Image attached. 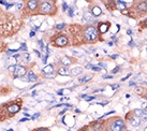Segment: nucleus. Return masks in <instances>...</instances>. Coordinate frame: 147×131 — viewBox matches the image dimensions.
Instances as JSON below:
<instances>
[{"instance_id": "obj_1", "label": "nucleus", "mask_w": 147, "mask_h": 131, "mask_svg": "<svg viewBox=\"0 0 147 131\" xmlns=\"http://www.w3.org/2000/svg\"><path fill=\"white\" fill-rule=\"evenodd\" d=\"M84 34H85L86 39L89 40V41H93L94 39L97 38V36H98V34H97V30L94 29L93 27H88L87 29L85 30Z\"/></svg>"}, {"instance_id": "obj_2", "label": "nucleus", "mask_w": 147, "mask_h": 131, "mask_svg": "<svg viewBox=\"0 0 147 131\" xmlns=\"http://www.w3.org/2000/svg\"><path fill=\"white\" fill-rule=\"evenodd\" d=\"M125 128V123L123 119H116L111 125V131H122Z\"/></svg>"}, {"instance_id": "obj_3", "label": "nucleus", "mask_w": 147, "mask_h": 131, "mask_svg": "<svg viewBox=\"0 0 147 131\" xmlns=\"http://www.w3.org/2000/svg\"><path fill=\"white\" fill-rule=\"evenodd\" d=\"M52 10H53V7H52V4L49 2H43L41 3L40 5V11L42 13H44V14H47V13H50Z\"/></svg>"}, {"instance_id": "obj_4", "label": "nucleus", "mask_w": 147, "mask_h": 131, "mask_svg": "<svg viewBox=\"0 0 147 131\" xmlns=\"http://www.w3.org/2000/svg\"><path fill=\"white\" fill-rule=\"evenodd\" d=\"M13 73H14V76L15 77H21V76H23V75L26 74V68L23 67V66H16L15 71Z\"/></svg>"}, {"instance_id": "obj_5", "label": "nucleus", "mask_w": 147, "mask_h": 131, "mask_svg": "<svg viewBox=\"0 0 147 131\" xmlns=\"http://www.w3.org/2000/svg\"><path fill=\"white\" fill-rule=\"evenodd\" d=\"M134 113H135V116H137L139 118H141V120L147 121V112H146V111L140 109V110H135Z\"/></svg>"}, {"instance_id": "obj_6", "label": "nucleus", "mask_w": 147, "mask_h": 131, "mask_svg": "<svg viewBox=\"0 0 147 131\" xmlns=\"http://www.w3.org/2000/svg\"><path fill=\"white\" fill-rule=\"evenodd\" d=\"M55 43H56V45L58 46H65L67 45V43H68V39L66 37H58L56 40H55Z\"/></svg>"}, {"instance_id": "obj_7", "label": "nucleus", "mask_w": 147, "mask_h": 131, "mask_svg": "<svg viewBox=\"0 0 147 131\" xmlns=\"http://www.w3.org/2000/svg\"><path fill=\"white\" fill-rule=\"evenodd\" d=\"M141 121H142L141 118H139L137 116H133L129 119V123H130V125L133 126V127H139L141 125Z\"/></svg>"}, {"instance_id": "obj_8", "label": "nucleus", "mask_w": 147, "mask_h": 131, "mask_svg": "<svg viewBox=\"0 0 147 131\" xmlns=\"http://www.w3.org/2000/svg\"><path fill=\"white\" fill-rule=\"evenodd\" d=\"M43 73L46 74V75H49V74H53L54 73V66L53 65H47L43 68Z\"/></svg>"}, {"instance_id": "obj_9", "label": "nucleus", "mask_w": 147, "mask_h": 131, "mask_svg": "<svg viewBox=\"0 0 147 131\" xmlns=\"http://www.w3.org/2000/svg\"><path fill=\"white\" fill-rule=\"evenodd\" d=\"M27 5L31 11H33V10H36L37 7H38V1L37 0H30V1L27 2Z\"/></svg>"}, {"instance_id": "obj_10", "label": "nucleus", "mask_w": 147, "mask_h": 131, "mask_svg": "<svg viewBox=\"0 0 147 131\" xmlns=\"http://www.w3.org/2000/svg\"><path fill=\"white\" fill-rule=\"evenodd\" d=\"M8 111L10 113H12V114H14V113H17L20 111V107L17 105V104H12V105H10L8 108Z\"/></svg>"}, {"instance_id": "obj_11", "label": "nucleus", "mask_w": 147, "mask_h": 131, "mask_svg": "<svg viewBox=\"0 0 147 131\" xmlns=\"http://www.w3.org/2000/svg\"><path fill=\"white\" fill-rule=\"evenodd\" d=\"M83 72V69L81 68V67H75V68H73L72 70H71V74L72 75H80L81 73Z\"/></svg>"}, {"instance_id": "obj_12", "label": "nucleus", "mask_w": 147, "mask_h": 131, "mask_svg": "<svg viewBox=\"0 0 147 131\" xmlns=\"http://www.w3.org/2000/svg\"><path fill=\"white\" fill-rule=\"evenodd\" d=\"M58 74L59 75H69L70 74V71H69V69H67L66 67H62L58 70Z\"/></svg>"}, {"instance_id": "obj_13", "label": "nucleus", "mask_w": 147, "mask_h": 131, "mask_svg": "<svg viewBox=\"0 0 147 131\" xmlns=\"http://www.w3.org/2000/svg\"><path fill=\"white\" fill-rule=\"evenodd\" d=\"M136 8H137V10H139V11L145 12V11H147V3L146 2H141V3L137 4Z\"/></svg>"}, {"instance_id": "obj_14", "label": "nucleus", "mask_w": 147, "mask_h": 131, "mask_svg": "<svg viewBox=\"0 0 147 131\" xmlns=\"http://www.w3.org/2000/svg\"><path fill=\"white\" fill-rule=\"evenodd\" d=\"M101 13H102V10L99 8V7H93L92 8V14L94 15V16H99V15H101Z\"/></svg>"}, {"instance_id": "obj_15", "label": "nucleus", "mask_w": 147, "mask_h": 131, "mask_svg": "<svg viewBox=\"0 0 147 131\" xmlns=\"http://www.w3.org/2000/svg\"><path fill=\"white\" fill-rule=\"evenodd\" d=\"M99 29H100V32H102V33H104V32H106L107 31V29H108V25L107 24H100V26H99Z\"/></svg>"}, {"instance_id": "obj_16", "label": "nucleus", "mask_w": 147, "mask_h": 131, "mask_svg": "<svg viewBox=\"0 0 147 131\" xmlns=\"http://www.w3.org/2000/svg\"><path fill=\"white\" fill-rule=\"evenodd\" d=\"M61 64L63 66H70L71 65V60H70V58H69V57L65 56V57L61 58Z\"/></svg>"}, {"instance_id": "obj_17", "label": "nucleus", "mask_w": 147, "mask_h": 131, "mask_svg": "<svg viewBox=\"0 0 147 131\" xmlns=\"http://www.w3.org/2000/svg\"><path fill=\"white\" fill-rule=\"evenodd\" d=\"M28 81H30V82H36L37 81V76H36V74H34L32 71H30L28 73Z\"/></svg>"}, {"instance_id": "obj_18", "label": "nucleus", "mask_w": 147, "mask_h": 131, "mask_svg": "<svg viewBox=\"0 0 147 131\" xmlns=\"http://www.w3.org/2000/svg\"><path fill=\"white\" fill-rule=\"evenodd\" d=\"M91 16H92V15H91L89 12H85V13H84V20L87 21V22H90V21L92 20Z\"/></svg>"}, {"instance_id": "obj_19", "label": "nucleus", "mask_w": 147, "mask_h": 131, "mask_svg": "<svg viewBox=\"0 0 147 131\" xmlns=\"http://www.w3.org/2000/svg\"><path fill=\"white\" fill-rule=\"evenodd\" d=\"M86 68H90L91 70H93V71H100V68L99 67H96V66H92V65H86Z\"/></svg>"}, {"instance_id": "obj_20", "label": "nucleus", "mask_w": 147, "mask_h": 131, "mask_svg": "<svg viewBox=\"0 0 147 131\" xmlns=\"http://www.w3.org/2000/svg\"><path fill=\"white\" fill-rule=\"evenodd\" d=\"M90 78H91V77H90L89 75H86V76H84L83 78H80V82H81V83H85V82H87V81H89V80H90Z\"/></svg>"}, {"instance_id": "obj_21", "label": "nucleus", "mask_w": 147, "mask_h": 131, "mask_svg": "<svg viewBox=\"0 0 147 131\" xmlns=\"http://www.w3.org/2000/svg\"><path fill=\"white\" fill-rule=\"evenodd\" d=\"M117 3H118V8L120 9V10H123V9H125V5H126V3H125V2H122V1H118Z\"/></svg>"}, {"instance_id": "obj_22", "label": "nucleus", "mask_w": 147, "mask_h": 131, "mask_svg": "<svg viewBox=\"0 0 147 131\" xmlns=\"http://www.w3.org/2000/svg\"><path fill=\"white\" fill-rule=\"evenodd\" d=\"M65 26H66V24H65V23H62V24H58V25H56V28H57L58 30H60V29L65 28Z\"/></svg>"}, {"instance_id": "obj_23", "label": "nucleus", "mask_w": 147, "mask_h": 131, "mask_svg": "<svg viewBox=\"0 0 147 131\" xmlns=\"http://www.w3.org/2000/svg\"><path fill=\"white\" fill-rule=\"evenodd\" d=\"M15 52H18V49H9V51L7 52V55H11V54L15 53Z\"/></svg>"}, {"instance_id": "obj_24", "label": "nucleus", "mask_w": 147, "mask_h": 131, "mask_svg": "<svg viewBox=\"0 0 147 131\" xmlns=\"http://www.w3.org/2000/svg\"><path fill=\"white\" fill-rule=\"evenodd\" d=\"M15 68H16V66H10V67H9L8 69H9V70H10V71H12V72H14V71H15Z\"/></svg>"}, {"instance_id": "obj_25", "label": "nucleus", "mask_w": 147, "mask_h": 131, "mask_svg": "<svg viewBox=\"0 0 147 131\" xmlns=\"http://www.w3.org/2000/svg\"><path fill=\"white\" fill-rule=\"evenodd\" d=\"M69 15H70V17L73 16V9L72 8H69Z\"/></svg>"}, {"instance_id": "obj_26", "label": "nucleus", "mask_w": 147, "mask_h": 131, "mask_svg": "<svg viewBox=\"0 0 147 131\" xmlns=\"http://www.w3.org/2000/svg\"><path fill=\"white\" fill-rule=\"evenodd\" d=\"M82 97H83V98H85L87 101H90V100H93V99H94L93 97H86V96H82Z\"/></svg>"}, {"instance_id": "obj_27", "label": "nucleus", "mask_w": 147, "mask_h": 131, "mask_svg": "<svg viewBox=\"0 0 147 131\" xmlns=\"http://www.w3.org/2000/svg\"><path fill=\"white\" fill-rule=\"evenodd\" d=\"M118 71H119V67H116V68H115V70H113V71H112V73L114 74V73H117Z\"/></svg>"}, {"instance_id": "obj_28", "label": "nucleus", "mask_w": 147, "mask_h": 131, "mask_svg": "<svg viewBox=\"0 0 147 131\" xmlns=\"http://www.w3.org/2000/svg\"><path fill=\"white\" fill-rule=\"evenodd\" d=\"M142 108H143V109H146V108H147V102H143V103H142Z\"/></svg>"}, {"instance_id": "obj_29", "label": "nucleus", "mask_w": 147, "mask_h": 131, "mask_svg": "<svg viewBox=\"0 0 147 131\" xmlns=\"http://www.w3.org/2000/svg\"><path fill=\"white\" fill-rule=\"evenodd\" d=\"M118 87H119L118 84H114L113 86H112V88H113V89H116V88H118Z\"/></svg>"}, {"instance_id": "obj_30", "label": "nucleus", "mask_w": 147, "mask_h": 131, "mask_svg": "<svg viewBox=\"0 0 147 131\" xmlns=\"http://www.w3.org/2000/svg\"><path fill=\"white\" fill-rule=\"evenodd\" d=\"M67 9H68V5H67V3L65 2V3H63V9H62V10H63V11H67Z\"/></svg>"}, {"instance_id": "obj_31", "label": "nucleus", "mask_w": 147, "mask_h": 131, "mask_svg": "<svg viewBox=\"0 0 147 131\" xmlns=\"http://www.w3.org/2000/svg\"><path fill=\"white\" fill-rule=\"evenodd\" d=\"M37 131H48L47 129H45V128H40V129H38Z\"/></svg>"}, {"instance_id": "obj_32", "label": "nucleus", "mask_w": 147, "mask_h": 131, "mask_svg": "<svg viewBox=\"0 0 147 131\" xmlns=\"http://www.w3.org/2000/svg\"><path fill=\"white\" fill-rule=\"evenodd\" d=\"M26 120H29V119L28 118H22L20 121H21V123H24V121H26Z\"/></svg>"}, {"instance_id": "obj_33", "label": "nucleus", "mask_w": 147, "mask_h": 131, "mask_svg": "<svg viewBox=\"0 0 147 131\" xmlns=\"http://www.w3.org/2000/svg\"><path fill=\"white\" fill-rule=\"evenodd\" d=\"M39 115H40V114H36V115H33V116H32L31 118H32V119H36L37 117H39Z\"/></svg>"}, {"instance_id": "obj_34", "label": "nucleus", "mask_w": 147, "mask_h": 131, "mask_svg": "<svg viewBox=\"0 0 147 131\" xmlns=\"http://www.w3.org/2000/svg\"><path fill=\"white\" fill-rule=\"evenodd\" d=\"M103 77H104V78H112V77H113V76H111V75H104V76H103Z\"/></svg>"}, {"instance_id": "obj_35", "label": "nucleus", "mask_w": 147, "mask_h": 131, "mask_svg": "<svg viewBox=\"0 0 147 131\" xmlns=\"http://www.w3.org/2000/svg\"><path fill=\"white\" fill-rule=\"evenodd\" d=\"M107 104V101H104V102H101V105H106Z\"/></svg>"}, {"instance_id": "obj_36", "label": "nucleus", "mask_w": 147, "mask_h": 131, "mask_svg": "<svg viewBox=\"0 0 147 131\" xmlns=\"http://www.w3.org/2000/svg\"><path fill=\"white\" fill-rule=\"evenodd\" d=\"M34 36V32L33 31H31V33H30V37H33Z\"/></svg>"}, {"instance_id": "obj_37", "label": "nucleus", "mask_w": 147, "mask_h": 131, "mask_svg": "<svg viewBox=\"0 0 147 131\" xmlns=\"http://www.w3.org/2000/svg\"><path fill=\"white\" fill-rule=\"evenodd\" d=\"M111 57H112V58H116V57H117V55H112Z\"/></svg>"}, {"instance_id": "obj_38", "label": "nucleus", "mask_w": 147, "mask_h": 131, "mask_svg": "<svg viewBox=\"0 0 147 131\" xmlns=\"http://www.w3.org/2000/svg\"><path fill=\"white\" fill-rule=\"evenodd\" d=\"M144 131H147V126L145 127V130H144Z\"/></svg>"}, {"instance_id": "obj_39", "label": "nucleus", "mask_w": 147, "mask_h": 131, "mask_svg": "<svg viewBox=\"0 0 147 131\" xmlns=\"http://www.w3.org/2000/svg\"><path fill=\"white\" fill-rule=\"evenodd\" d=\"M8 131H13V130H11V129H10V130H8Z\"/></svg>"}, {"instance_id": "obj_40", "label": "nucleus", "mask_w": 147, "mask_h": 131, "mask_svg": "<svg viewBox=\"0 0 147 131\" xmlns=\"http://www.w3.org/2000/svg\"><path fill=\"white\" fill-rule=\"evenodd\" d=\"M146 109H147V108H146Z\"/></svg>"}]
</instances>
